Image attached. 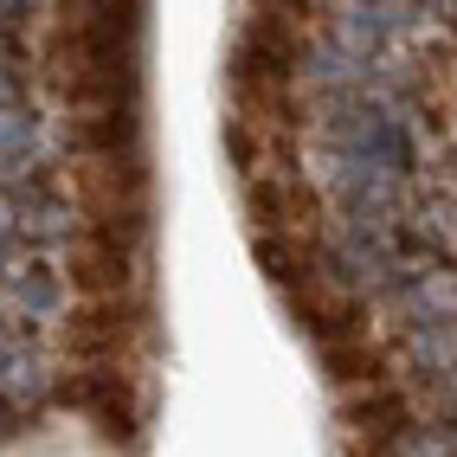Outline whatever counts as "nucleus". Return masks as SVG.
<instances>
[{
    "instance_id": "1",
    "label": "nucleus",
    "mask_w": 457,
    "mask_h": 457,
    "mask_svg": "<svg viewBox=\"0 0 457 457\" xmlns=\"http://www.w3.org/2000/svg\"><path fill=\"white\" fill-rule=\"evenodd\" d=\"M136 335H142V310L123 296V303H84V310H71L58 342L78 361H116L136 348Z\"/></svg>"
},
{
    "instance_id": "2",
    "label": "nucleus",
    "mask_w": 457,
    "mask_h": 457,
    "mask_svg": "<svg viewBox=\"0 0 457 457\" xmlns=\"http://www.w3.org/2000/svg\"><path fill=\"white\" fill-rule=\"evenodd\" d=\"M65 278L84 303H123V290L136 284V252L104 238V232H78V245L65 258Z\"/></svg>"
},
{
    "instance_id": "3",
    "label": "nucleus",
    "mask_w": 457,
    "mask_h": 457,
    "mask_svg": "<svg viewBox=\"0 0 457 457\" xmlns=\"http://www.w3.org/2000/svg\"><path fill=\"white\" fill-rule=\"evenodd\" d=\"M290 316L316 335L322 348H335V342H354L361 335V310H354V296H342L328 278H310L303 290H290Z\"/></svg>"
},
{
    "instance_id": "4",
    "label": "nucleus",
    "mask_w": 457,
    "mask_h": 457,
    "mask_svg": "<svg viewBox=\"0 0 457 457\" xmlns=\"http://www.w3.org/2000/svg\"><path fill=\"white\" fill-rule=\"evenodd\" d=\"M245 206H252V220H258V232H303L316 220V194L303 187V180H290V174H258L252 187H245Z\"/></svg>"
},
{
    "instance_id": "5",
    "label": "nucleus",
    "mask_w": 457,
    "mask_h": 457,
    "mask_svg": "<svg viewBox=\"0 0 457 457\" xmlns=\"http://www.w3.org/2000/svg\"><path fill=\"white\" fill-rule=\"evenodd\" d=\"M252 252H258L264 278L278 284L284 296H290V290H303L310 278H322V270H316V245H310L303 232H258V245H252Z\"/></svg>"
},
{
    "instance_id": "6",
    "label": "nucleus",
    "mask_w": 457,
    "mask_h": 457,
    "mask_svg": "<svg viewBox=\"0 0 457 457\" xmlns=\"http://www.w3.org/2000/svg\"><path fill=\"white\" fill-rule=\"evenodd\" d=\"M322 374L335 386H380V348L368 342V335L335 342V348H322Z\"/></svg>"
},
{
    "instance_id": "7",
    "label": "nucleus",
    "mask_w": 457,
    "mask_h": 457,
    "mask_svg": "<svg viewBox=\"0 0 457 457\" xmlns=\"http://www.w3.org/2000/svg\"><path fill=\"white\" fill-rule=\"evenodd\" d=\"M65 400H71V406H90V412L110 425V432H123V425H129V393H123V380H116V374L71 380V386H65Z\"/></svg>"
},
{
    "instance_id": "8",
    "label": "nucleus",
    "mask_w": 457,
    "mask_h": 457,
    "mask_svg": "<svg viewBox=\"0 0 457 457\" xmlns=\"http://www.w3.org/2000/svg\"><path fill=\"white\" fill-rule=\"evenodd\" d=\"M348 425H354L361 438H393L406 425V406L393 400V393H374V400H354L348 406Z\"/></svg>"
}]
</instances>
